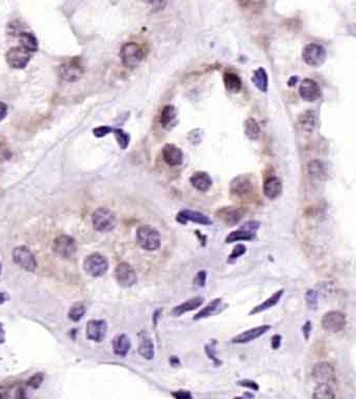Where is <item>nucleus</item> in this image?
<instances>
[{
  "mask_svg": "<svg viewBox=\"0 0 356 399\" xmlns=\"http://www.w3.org/2000/svg\"><path fill=\"white\" fill-rule=\"evenodd\" d=\"M92 223L95 230L108 232L112 231L117 225V218L111 209L98 208L92 215Z\"/></svg>",
  "mask_w": 356,
  "mask_h": 399,
  "instance_id": "1",
  "label": "nucleus"
},
{
  "mask_svg": "<svg viewBox=\"0 0 356 399\" xmlns=\"http://www.w3.org/2000/svg\"><path fill=\"white\" fill-rule=\"evenodd\" d=\"M138 244L148 252L157 251L160 247V236L158 232L148 226H143L137 231Z\"/></svg>",
  "mask_w": 356,
  "mask_h": 399,
  "instance_id": "2",
  "label": "nucleus"
},
{
  "mask_svg": "<svg viewBox=\"0 0 356 399\" xmlns=\"http://www.w3.org/2000/svg\"><path fill=\"white\" fill-rule=\"evenodd\" d=\"M120 57L123 65L129 69H135L141 64L144 57V52L140 46L136 43H126L122 46Z\"/></svg>",
  "mask_w": 356,
  "mask_h": 399,
  "instance_id": "3",
  "label": "nucleus"
},
{
  "mask_svg": "<svg viewBox=\"0 0 356 399\" xmlns=\"http://www.w3.org/2000/svg\"><path fill=\"white\" fill-rule=\"evenodd\" d=\"M13 261L22 269L33 272L37 268V260L32 251L24 246L15 247L12 253Z\"/></svg>",
  "mask_w": 356,
  "mask_h": 399,
  "instance_id": "4",
  "label": "nucleus"
},
{
  "mask_svg": "<svg viewBox=\"0 0 356 399\" xmlns=\"http://www.w3.org/2000/svg\"><path fill=\"white\" fill-rule=\"evenodd\" d=\"M312 378L318 385H329L336 384V371L329 363H319L314 366L312 370Z\"/></svg>",
  "mask_w": 356,
  "mask_h": 399,
  "instance_id": "5",
  "label": "nucleus"
},
{
  "mask_svg": "<svg viewBox=\"0 0 356 399\" xmlns=\"http://www.w3.org/2000/svg\"><path fill=\"white\" fill-rule=\"evenodd\" d=\"M302 58L306 65L319 67L324 64L325 59H326V50L319 44H307L302 51Z\"/></svg>",
  "mask_w": 356,
  "mask_h": 399,
  "instance_id": "6",
  "label": "nucleus"
},
{
  "mask_svg": "<svg viewBox=\"0 0 356 399\" xmlns=\"http://www.w3.org/2000/svg\"><path fill=\"white\" fill-rule=\"evenodd\" d=\"M83 268L88 275L92 277H101L108 269V263L105 258L98 253L92 254L86 258Z\"/></svg>",
  "mask_w": 356,
  "mask_h": 399,
  "instance_id": "7",
  "label": "nucleus"
},
{
  "mask_svg": "<svg viewBox=\"0 0 356 399\" xmlns=\"http://www.w3.org/2000/svg\"><path fill=\"white\" fill-rule=\"evenodd\" d=\"M322 327L329 333H337L343 331L347 324V319L344 313L339 311H329L322 317Z\"/></svg>",
  "mask_w": 356,
  "mask_h": 399,
  "instance_id": "8",
  "label": "nucleus"
},
{
  "mask_svg": "<svg viewBox=\"0 0 356 399\" xmlns=\"http://www.w3.org/2000/svg\"><path fill=\"white\" fill-rule=\"evenodd\" d=\"M52 249L63 259H70L76 253L75 240L68 235H60L54 239Z\"/></svg>",
  "mask_w": 356,
  "mask_h": 399,
  "instance_id": "9",
  "label": "nucleus"
},
{
  "mask_svg": "<svg viewBox=\"0 0 356 399\" xmlns=\"http://www.w3.org/2000/svg\"><path fill=\"white\" fill-rule=\"evenodd\" d=\"M30 59V51L23 46L13 47L6 53V61L12 68L23 69L25 68Z\"/></svg>",
  "mask_w": 356,
  "mask_h": 399,
  "instance_id": "10",
  "label": "nucleus"
},
{
  "mask_svg": "<svg viewBox=\"0 0 356 399\" xmlns=\"http://www.w3.org/2000/svg\"><path fill=\"white\" fill-rule=\"evenodd\" d=\"M115 276L118 283L123 287L134 286L138 280L135 269L126 262H122L117 265L115 269Z\"/></svg>",
  "mask_w": 356,
  "mask_h": 399,
  "instance_id": "11",
  "label": "nucleus"
},
{
  "mask_svg": "<svg viewBox=\"0 0 356 399\" xmlns=\"http://www.w3.org/2000/svg\"><path fill=\"white\" fill-rule=\"evenodd\" d=\"M59 74L64 80L73 82L80 79L83 74V69L79 60L71 59L60 66Z\"/></svg>",
  "mask_w": 356,
  "mask_h": 399,
  "instance_id": "12",
  "label": "nucleus"
},
{
  "mask_svg": "<svg viewBox=\"0 0 356 399\" xmlns=\"http://www.w3.org/2000/svg\"><path fill=\"white\" fill-rule=\"evenodd\" d=\"M299 94L301 98L307 102H315L321 97V89L319 84L311 78H305L300 83Z\"/></svg>",
  "mask_w": 356,
  "mask_h": 399,
  "instance_id": "13",
  "label": "nucleus"
},
{
  "mask_svg": "<svg viewBox=\"0 0 356 399\" xmlns=\"http://www.w3.org/2000/svg\"><path fill=\"white\" fill-rule=\"evenodd\" d=\"M107 325L104 320H90L87 324V337L95 342H101L106 336Z\"/></svg>",
  "mask_w": 356,
  "mask_h": 399,
  "instance_id": "14",
  "label": "nucleus"
},
{
  "mask_svg": "<svg viewBox=\"0 0 356 399\" xmlns=\"http://www.w3.org/2000/svg\"><path fill=\"white\" fill-rule=\"evenodd\" d=\"M176 220L180 224H185L188 222H193V223L204 225V226L212 224V220L211 218H208V216L198 212V211H192V210L180 211V212L177 214Z\"/></svg>",
  "mask_w": 356,
  "mask_h": 399,
  "instance_id": "15",
  "label": "nucleus"
},
{
  "mask_svg": "<svg viewBox=\"0 0 356 399\" xmlns=\"http://www.w3.org/2000/svg\"><path fill=\"white\" fill-rule=\"evenodd\" d=\"M271 328V326L269 325H260V326H257L254 328H250V330L243 332L239 335H237V337H235L232 339V342L234 343H248L251 342L255 339L259 338L260 336H262L264 334H266L269 330Z\"/></svg>",
  "mask_w": 356,
  "mask_h": 399,
  "instance_id": "16",
  "label": "nucleus"
},
{
  "mask_svg": "<svg viewBox=\"0 0 356 399\" xmlns=\"http://www.w3.org/2000/svg\"><path fill=\"white\" fill-rule=\"evenodd\" d=\"M162 156L169 166H179L183 159V154L179 148L174 145H166L162 149Z\"/></svg>",
  "mask_w": 356,
  "mask_h": 399,
  "instance_id": "17",
  "label": "nucleus"
},
{
  "mask_svg": "<svg viewBox=\"0 0 356 399\" xmlns=\"http://www.w3.org/2000/svg\"><path fill=\"white\" fill-rule=\"evenodd\" d=\"M217 214H218V217L221 218L224 223L229 226L237 224L242 218L241 211L235 207H224L220 209Z\"/></svg>",
  "mask_w": 356,
  "mask_h": 399,
  "instance_id": "18",
  "label": "nucleus"
},
{
  "mask_svg": "<svg viewBox=\"0 0 356 399\" xmlns=\"http://www.w3.org/2000/svg\"><path fill=\"white\" fill-rule=\"evenodd\" d=\"M138 353L147 360H151L154 357L153 342L149 336L144 332L138 336Z\"/></svg>",
  "mask_w": 356,
  "mask_h": 399,
  "instance_id": "19",
  "label": "nucleus"
},
{
  "mask_svg": "<svg viewBox=\"0 0 356 399\" xmlns=\"http://www.w3.org/2000/svg\"><path fill=\"white\" fill-rule=\"evenodd\" d=\"M282 192V183L279 178L271 177L265 182L264 193L269 199H276Z\"/></svg>",
  "mask_w": 356,
  "mask_h": 399,
  "instance_id": "20",
  "label": "nucleus"
},
{
  "mask_svg": "<svg viewBox=\"0 0 356 399\" xmlns=\"http://www.w3.org/2000/svg\"><path fill=\"white\" fill-rule=\"evenodd\" d=\"M230 189L232 193L236 195H245L251 190V182L247 177L238 176L232 180Z\"/></svg>",
  "mask_w": 356,
  "mask_h": 399,
  "instance_id": "21",
  "label": "nucleus"
},
{
  "mask_svg": "<svg viewBox=\"0 0 356 399\" xmlns=\"http://www.w3.org/2000/svg\"><path fill=\"white\" fill-rule=\"evenodd\" d=\"M191 183L196 190L200 191H206L207 190H210L213 181L208 174L204 173V171H197L191 177Z\"/></svg>",
  "mask_w": 356,
  "mask_h": 399,
  "instance_id": "22",
  "label": "nucleus"
},
{
  "mask_svg": "<svg viewBox=\"0 0 356 399\" xmlns=\"http://www.w3.org/2000/svg\"><path fill=\"white\" fill-rule=\"evenodd\" d=\"M299 126L306 133H311L316 126V114L313 111H307L299 116Z\"/></svg>",
  "mask_w": 356,
  "mask_h": 399,
  "instance_id": "23",
  "label": "nucleus"
},
{
  "mask_svg": "<svg viewBox=\"0 0 356 399\" xmlns=\"http://www.w3.org/2000/svg\"><path fill=\"white\" fill-rule=\"evenodd\" d=\"M202 304H203V297H201V296L193 297V299L189 300L188 302H184L181 304H179V306H177L173 310V314L176 316H180L184 314V313L191 312L193 310L199 308Z\"/></svg>",
  "mask_w": 356,
  "mask_h": 399,
  "instance_id": "24",
  "label": "nucleus"
},
{
  "mask_svg": "<svg viewBox=\"0 0 356 399\" xmlns=\"http://www.w3.org/2000/svg\"><path fill=\"white\" fill-rule=\"evenodd\" d=\"M307 171L311 177L319 180H323L325 176L327 175V170L326 167H325V163L319 159H314L309 161L307 166Z\"/></svg>",
  "mask_w": 356,
  "mask_h": 399,
  "instance_id": "25",
  "label": "nucleus"
},
{
  "mask_svg": "<svg viewBox=\"0 0 356 399\" xmlns=\"http://www.w3.org/2000/svg\"><path fill=\"white\" fill-rule=\"evenodd\" d=\"M221 306H222L221 299H216L215 301L208 304L207 306L204 307L200 312H198L194 317V320H200V319L207 318V317L217 314V313L220 311Z\"/></svg>",
  "mask_w": 356,
  "mask_h": 399,
  "instance_id": "26",
  "label": "nucleus"
},
{
  "mask_svg": "<svg viewBox=\"0 0 356 399\" xmlns=\"http://www.w3.org/2000/svg\"><path fill=\"white\" fill-rule=\"evenodd\" d=\"M113 347L116 355L126 356L130 349V341L125 335H119L114 339Z\"/></svg>",
  "mask_w": 356,
  "mask_h": 399,
  "instance_id": "27",
  "label": "nucleus"
},
{
  "mask_svg": "<svg viewBox=\"0 0 356 399\" xmlns=\"http://www.w3.org/2000/svg\"><path fill=\"white\" fill-rule=\"evenodd\" d=\"M283 292H284V290H279V291H277L276 293H274L272 296H270L268 300H266L264 303H261L260 304H258V306H257L255 307L251 312H250V314H257V313H260V312H262V311H266V310H268V309H270V308H272V307H274L275 304L280 301V299H281V296L283 295Z\"/></svg>",
  "mask_w": 356,
  "mask_h": 399,
  "instance_id": "28",
  "label": "nucleus"
},
{
  "mask_svg": "<svg viewBox=\"0 0 356 399\" xmlns=\"http://www.w3.org/2000/svg\"><path fill=\"white\" fill-rule=\"evenodd\" d=\"M252 81L255 84L259 91L266 93L268 91V74L266 72L265 69L259 68L257 70H255V72L252 77Z\"/></svg>",
  "mask_w": 356,
  "mask_h": 399,
  "instance_id": "29",
  "label": "nucleus"
},
{
  "mask_svg": "<svg viewBox=\"0 0 356 399\" xmlns=\"http://www.w3.org/2000/svg\"><path fill=\"white\" fill-rule=\"evenodd\" d=\"M176 120V111L174 106L167 105L162 109L160 114V124L165 128H170V126L175 123Z\"/></svg>",
  "mask_w": 356,
  "mask_h": 399,
  "instance_id": "30",
  "label": "nucleus"
},
{
  "mask_svg": "<svg viewBox=\"0 0 356 399\" xmlns=\"http://www.w3.org/2000/svg\"><path fill=\"white\" fill-rule=\"evenodd\" d=\"M253 238H254V232H251L242 227L239 230L231 232L226 237V242L227 244H231V242H236L239 240H252Z\"/></svg>",
  "mask_w": 356,
  "mask_h": 399,
  "instance_id": "31",
  "label": "nucleus"
},
{
  "mask_svg": "<svg viewBox=\"0 0 356 399\" xmlns=\"http://www.w3.org/2000/svg\"><path fill=\"white\" fill-rule=\"evenodd\" d=\"M224 83H225L226 89L231 93H237L242 88V81L235 73H225V75H224Z\"/></svg>",
  "mask_w": 356,
  "mask_h": 399,
  "instance_id": "32",
  "label": "nucleus"
},
{
  "mask_svg": "<svg viewBox=\"0 0 356 399\" xmlns=\"http://www.w3.org/2000/svg\"><path fill=\"white\" fill-rule=\"evenodd\" d=\"M19 41L21 46L24 47L28 51L33 52L38 50V41L34 35L30 33H20Z\"/></svg>",
  "mask_w": 356,
  "mask_h": 399,
  "instance_id": "33",
  "label": "nucleus"
},
{
  "mask_svg": "<svg viewBox=\"0 0 356 399\" xmlns=\"http://www.w3.org/2000/svg\"><path fill=\"white\" fill-rule=\"evenodd\" d=\"M245 133L249 139H257L260 134V128L258 123L254 119H248L245 122Z\"/></svg>",
  "mask_w": 356,
  "mask_h": 399,
  "instance_id": "34",
  "label": "nucleus"
},
{
  "mask_svg": "<svg viewBox=\"0 0 356 399\" xmlns=\"http://www.w3.org/2000/svg\"><path fill=\"white\" fill-rule=\"evenodd\" d=\"M314 398H319V399H332L336 398V393L335 390L332 388V386L329 385H318V387L316 388L315 392L313 394Z\"/></svg>",
  "mask_w": 356,
  "mask_h": 399,
  "instance_id": "35",
  "label": "nucleus"
},
{
  "mask_svg": "<svg viewBox=\"0 0 356 399\" xmlns=\"http://www.w3.org/2000/svg\"><path fill=\"white\" fill-rule=\"evenodd\" d=\"M84 313H86V307L83 306L81 303H76L71 307L70 311L68 313V316L72 322H79V320L83 317Z\"/></svg>",
  "mask_w": 356,
  "mask_h": 399,
  "instance_id": "36",
  "label": "nucleus"
},
{
  "mask_svg": "<svg viewBox=\"0 0 356 399\" xmlns=\"http://www.w3.org/2000/svg\"><path fill=\"white\" fill-rule=\"evenodd\" d=\"M113 131L115 132V136L117 138L119 146L122 149H126L129 144V136L127 135V133L121 129H113Z\"/></svg>",
  "mask_w": 356,
  "mask_h": 399,
  "instance_id": "37",
  "label": "nucleus"
},
{
  "mask_svg": "<svg viewBox=\"0 0 356 399\" xmlns=\"http://www.w3.org/2000/svg\"><path fill=\"white\" fill-rule=\"evenodd\" d=\"M43 380H44V374L38 372L34 374L32 378H29V380H27V385L33 389H38L42 385Z\"/></svg>",
  "mask_w": 356,
  "mask_h": 399,
  "instance_id": "38",
  "label": "nucleus"
},
{
  "mask_svg": "<svg viewBox=\"0 0 356 399\" xmlns=\"http://www.w3.org/2000/svg\"><path fill=\"white\" fill-rule=\"evenodd\" d=\"M306 303L309 307H312L315 309L316 307V304H318V294L315 290H308L306 292Z\"/></svg>",
  "mask_w": 356,
  "mask_h": 399,
  "instance_id": "39",
  "label": "nucleus"
},
{
  "mask_svg": "<svg viewBox=\"0 0 356 399\" xmlns=\"http://www.w3.org/2000/svg\"><path fill=\"white\" fill-rule=\"evenodd\" d=\"M12 157V152L6 146L0 144V163L10 160Z\"/></svg>",
  "mask_w": 356,
  "mask_h": 399,
  "instance_id": "40",
  "label": "nucleus"
},
{
  "mask_svg": "<svg viewBox=\"0 0 356 399\" xmlns=\"http://www.w3.org/2000/svg\"><path fill=\"white\" fill-rule=\"evenodd\" d=\"M246 253V247L243 245H237L235 248L234 251H232L230 257H229V260H236L239 256H242L243 254Z\"/></svg>",
  "mask_w": 356,
  "mask_h": 399,
  "instance_id": "41",
  "label": "nucleus"
},
{
  "mask_svg": "<svg viewBox=\"0 0 356 399\" xmlns=\"http://www.w3.org/2000/svg\"><path fill=\"white\" fill-rule=\"evenodd\" d=\"M144 1L149 4L153 10H161L166 4V0H144Z\"/></svg>",
  "mask_w": 356,
  "mask_h": 399,
  "instance_id": "42",
  "label": "nucleus"
},
{
  "mask_svg": "<svg viewBox=\"0 0 356 399\" xmlns=\"http://www.w3.org/2000/svg\"><path fill=\"white\" fill-rule=\"evenodd\" d=\"M113 129H111V128H108V127H98V128H96V129H94V135L95 136H98V137H102V136H105L106 134H108V133H110L111 131H112Z\"/></svg>",
  "mask_w": 356,
  "mask_h": 399,
  "instance_id": "43",
  "label": "nucleus"
},
{
  "mask_svg": "<svg viewBox=\"0 0 356 399\" xmlns=\"http://www.w3.org/2000/svg\"><path fill=\"white\" fill-rule=\"evenodd\" d=\"M205 279H206V272L200 271L195 279V283L198 284L199 286H203L205 284Z\"/></svg>",
  "mask_w": 356,
  "mask_h": 399,
  "instance_id": "44",
  "label": "nucleus"
},
{
  "mask_svg": "<svg viewBox=\"0 0 356 399\" xmlns=\"http://www.w3.org/2000/svg\"><path fill=\"white\" fill-rule=\"evenodd\" d=\"M238 384L243 387L250 388L252 390H258V386L257 385V382L251 381V380H243V381H239Z\"/></svg>",
  "mask_w": 356,
  "mask_h": 399,
  "instance_id": "45",
  "label": "nucleus"
},
{
  "mask_svg": "<svg viewBox=\"0 0 356 399\" xmlns=\"http://www.w3.org/2000/svg\"><path fill=\"white\" fill-rule=\"evenodd\" d=\"M311 331H312V323H311V322H307L304 324V327H303V333H304L305 339L309 338V334H311Z\"/></svg>",
  "mask_w": 356,
  "mask_h": 399,
  "instance_id": "46",
  "label": "nucleus"
},
{
  "mask_svg": "<svg viewBox=\"0 0 356 399\" xmlns=\"http://www.w3.org/2000/svg\"><path fill=\"white\" fill-rule=\"evenodd\" d=\"M281 341V337L280 336H278V335H276V336H274V337L272 338V347L274 348V349H277L278 347L280 346V342Z\"/></svg>",
  "mask_w": 356,
  "mask_h": 399,
  "instance_id": "47",
  "label": "nucleus"
},
{
  "mask_svg": "<svg viewBox=\"0 0 356 399\" xmlns=\"http://www.w3.org/2000/svg\"><path fill=\"white\" fill-rule=\"evenodd\" d=\"M6 114H7V106L4 103L0 102V121L5 118Z\"/></svg>",
  "mask_w": 356,
  "mask_h": 399,
  "instance_id": "48",
  "label": "nucleus"
},
{
  "mask_svg": "<svg viewBox=\"0 0 356 399\" xmlns=\"http://www.w3.org/2000/svg\"><path fill=\"white\" fill-rule=\"evenodd\" d=\"M173 396L176 397V398H191V397H192V395H191L190 393H188V392H182V391H180V392L174 393Z\"/></svg>",
  "mask_w": 356,
  "mask_h": 399,
  "instance_id": "49",
  "label": "nucleus"
},
{
  "mask_svg": "<svg viewBox=\"0 0 356 399\" xmlns=\"http://www.w3.org/2000/svg\"><path fill=\"white\" fill-rule=\"evenodd\" d=\"M4 341H5V332H4L2 323H0V344L4 343Z\"/></svg>",
  "mask_w": 356,
  "mask_h": 399,
  "instance_id": "50",
  "label": "nucleus"
},
{
  "mask_svg": "<svg viewBox=\"0 0 356 399\" xmlns=\"http://www.w3.org/2000/svg\"><path fill=\"white\" fill-rule=\"evenodd\" d=\"M7 300H9V295L5 294L4 292H1V291H0V304H4V303H5Z\"/></svg>",
  "mask_w": 356,
  "mask_h": 399,
  "instance_id": "51",
  "label": "nucleus"
},
{
  "mask_svg": "<svg viewBox=\"0 0 356 399\" xmlns=\"http://www.w3.org/2000/svg\"><path fill=\"white\" fill-rule=\"evenodd\" d=\"M238 2L243 5H247V3L249 2V0H238Z\"/></svg>",
  "mask_w": 356,
  "mask_h": 399,
  "instance_id": "52",
  "label": "nucleus"
},
{
  "mask_svg": "<svg viewBox=\"0 0 356 399\" xmlns=\"http://www.w3.org/2000/svg\"><path fill=\"white\" fill-rule=\"evenodd\" d=\"M0 272H1V264H0Z\"/></svg>",
  "mask_w": 356,
  "mask_h": 399,
  "instance_id": "53",
  "label": "nucleus"
}]
</instances>
